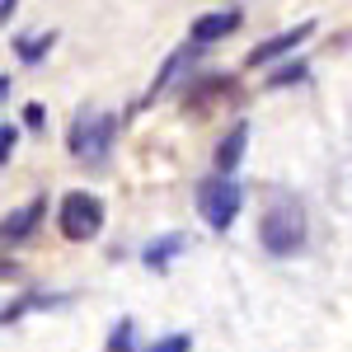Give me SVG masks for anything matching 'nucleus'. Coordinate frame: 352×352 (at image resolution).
I'll use <instances>...</instances> for the list:
<instances>
[{"label": "nucleus", "mask_w": 352, "mask_h": 352, "mask_svg": "<svg viewBox=\"0 0 352 352\" xmlns=\"http://www.w3.org/2000/svg\"><path fill=\"white\" fill-rule=\"evenodd\" d=\"M240 28V14L235 10H226V14H202L197 24H192V47H202V43H217L226 33H235Z\"/></svg>", "instance_id": "obj_7"}, {"label": "nucleus", "mask_w": 352, "mask_h": 352, "mask_svg": "<svg viewBox=\"0 0 352 352\" xmlns=\"http://www.w3.org/2000/svg\"><path fill=\"white\" fill-rule=\"evenodd\" d=\"M258 240L277 258L296 254L300 244H305V212H300V202H272L263 226H258Z\"/></svg>", "instance_id": "obj_1"}, {"label": "nucleus", "mask_w": 352, "mask_h": 352, "mask_svg": "<svg viewBox=\"0 0 352 352\" xmlns=\"http://www.w3.org/2000/svg\"><path fill=\"white\" fill-rule=\"evenodd\" d=\"M38 217H43V197H33L28 207H19V212H10V217L0 221V240H24V235H33V226H38Z\"/></svg>", "instance_id": "obj_6"}, {"label": "nucleus", "mask_w": 352, "mask_h": 352, "mask_svg": "<svg viewBox=\"0 0 352 352\" xmlns=\"http://www.w3.org/2000/svg\"><path fill=\"white\" fill-rule=\"evenodd\" d=\"M52 43H56L52 33H43V38H33V43H28V47H24V43H19V47H14V52L24 56V61H38V56L47 52V47H52Z\"/></svg>", "instance_id": "obj_10"}, {"label": "nucleus", "mask_w": 352, "mask_h": 352, "mask_svg": "<svg viewBox=\"0 0 352 352\" xmlns=\"http://www.w3.org/2000/svg\"><path fill=\"white\" fill-rule=\"evenodd\" d=\"M240 202H244V192L235 179H207L197 188V212H202V221L212 230H226L235 221V212H240Z\"/></svg>", "instance_id": "obj_2"}, {"label": "nucleus", "mask_w": 352, "mask_h": 352, "mask_svg": "<svg viewBox=\"0 0 352 352\" xmlns=\"http://www.w3.org/2000/svg\"><path fill=\"white\" fill-rule=\"evenodd\" d=\"M109 348H132V320H122V324L113 329V338H109Z\"/></svg>", "instance_id": "obj_12"}, {"label": "nucleus", "mask_w": 352, "mask_h": 352, "mask_svg": "<svg viewBox=\"0 0 352 352\" xmlns=\"http://www.w3.org/2000/svg\"><path fill=\"white\" fill-rule=\"evenodd\" d=\"M99 226H104L99 197H89V192H66L61 197V230H66V240H89V235H99Z\"/></svg>", "instance_id": "obj_3"}, {"label": "nucleus", "mask_w": 352, "mask_h": 352, "mask_svg": "<svg viewBox=\"0 0 352 352\" xmlns=\"http://www.w3.org/2000/svg\"><path fill=\"white\" fill-rule=\"evenodd\" d=\"M310 33H315V24H296V28H287V33H277V38H268L263 47H254V52H249V66H268L272 56H287L292 47H300Z\"/></svg>", "instance_id": "obj_5"}, {"label": "nucleus", "mask_w": 352, "mask_h": 352, "mask_svg": "<svg viewBox=\"0 0 352 352\" xmlns=\"http://www.w3.org/2000/svg\"><path fill=\"white\" fill-rule=\"evenodd\" d=\"M24 118H28V127H33V132L43 127V109H38V104H28V109H24Z\"/></svg>", "instance_id": "obj_15"}, {"label": "nucleus", "mask_w": 352, "mask_h": 352, "mask_svg": "<svg viewBox=\"0 0 352 352\" xmlns=\"http://www.w3.org/2000/svg\"><path fill=\"white\" fill-rule=\"evenodd\" d=\"M14 14V0H0V19H10Z\"/></svg>", "instance_id": "obj_16"}, {"label": "nucleus", "mask_w": 352, "mask_h": 352, "mask_svg": "<svg viewBox=\"0 0 352 352\" xmlns=\"http://www.w3.org/2000/svg\"><path fill=\"white\" fill-rule=\"evenodd\" d=\"M179 249H184V240H160L155 249H146V263H151V268H160L164 258H174Z\"/></svg>", "instance_id": "obj_9"}, {"label": "nucleus", "mask_w": 352, "mask_h": 352, "mask_svg": "<svg viewBox=\"0 0 352 352\" xmlns=\"http://www.w3.org/2000/svg\"><path fill=\"white\" fill-rule=\"evenodd\" d=\"M10 146H14V127H0V164L10 155Z\"/></svg>", "instance_id": "obj_13"}, {"label": "nucleus", "mask_w": 352, "mask_h": 352, "mask_svg": "<svg viewBox=\"0 0 352 352\" xmlns=\"http://www.w3.org/2000/svg\"><path fill=\"white\" fill-rule=\"evenodd\" d=\"M109 141H113V118H94V113H85L76 118V127H71V151L80 155V160H104L109 155Z\"/></svg>", "instance_id": "obj_4"}, {"label": "nucleus", "mask_w": 352, "mask_h": 352, "mask_svg": "<svg viewBox=\"0 0 352 352\" xmlns=\"http://www.w3.org/2000/svg\"><path fill=\"white\" fill-rule=\"evenodd\" d=\"M5 94H10V80H5V76H0V99H5Z\"/></svg>", "instance_id": "obj_17"}, {"label": "nucleus", "mask_w": 352, "mask_h": 352, "mask_svg": "<svg viewBox=\"0 0 352 352\" xmlns=\"http://www.w3.org/2000/svg\"><path fill=\"white\" fill-rule=\"evenodd\" d=\"M244 141H249V127H235V132L221 141V151H217V164H221V174H230L235 164H240L244 155Z\"/></svg>", "instance_id": "obj_8"}, {"label": "nucleus", "mask_w": 352, "mask_h": 352, "mask_svg": "<svg viewBox=\"0 0 352 352\" xmlns=\"http://www.w3.org/2000/svg\"><path fill=\"white\" fill-rule=\"evenodd\" d=\"M300 76H305V66H292V71H277L272 85H292V80H300Z\"/></svg>", "instance_id": "obj_14"}, {"label": "nucleus", "mask_w": 352, "mask_h": 352, "mask_svg": "<svg viewBox=\"0 0 352 352\" xmlns=\"http://www.w3.org/2000/svg\"><path fill=\"white\" fill-rule=\"evenodd\" d=\"M184 348H192L188 333H174V338H160V343H155V352H184Z\"/></svg>", "instance_id": "obj_11"}]
</instances>
